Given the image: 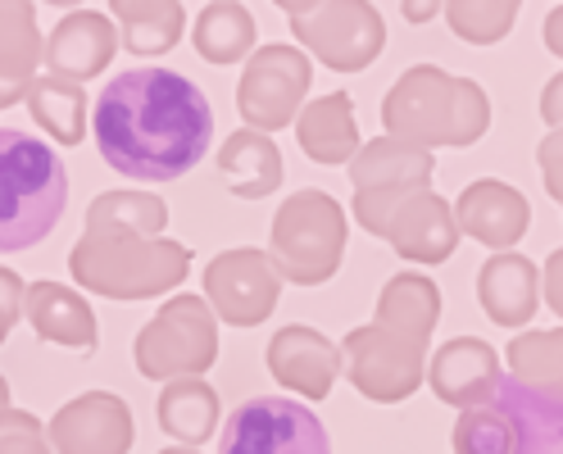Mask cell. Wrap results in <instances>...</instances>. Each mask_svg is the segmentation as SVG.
I'll return each instance as SVG.
<instances>
[{
  "label": "cell",
  "mask_w": 563,
  "mask_h": 454,
  "mask_svg": "<svg viewBox=\"0 0 563 454\" xmlns=\"http://www.w3.org/2000/svg\"><path fill=\"white\" fill-rule=\"evenodd\" d=\"M205 291L228 323L255 328L268 319L282 296V273L264 251H223L205 268Z\"/></svg>",
  "instance_id": "cell-13"
},
{
  "label": "cell",
  "mask_w": 563,
  "mask_h": 454,
  "mask_svg": "<svg viewBox=\"0 0 563 454\" xmlns=\"http://www.w3.org/2000/svg\"><path fill=\"white\" fill-rule=\"evenodd\" d=\"M10 413V387H5V377H0V418Z\"/></svg>",
  "instance_id": "cell-40"
},
{
  "label": "cell",
  "mask_w": 563,
  "mask_h": 454,
  "mask_svg": "<svg viewBox=\"0 0 563 454\" xmlns=\"http://www.w3.org/2000/svg\"><path fill=\"white\" fill-rule=\"evenodd\" d=\"M268 373L287 391H300L309 400H323L332 391L336 373H341V351L323 332H313L305 323H291V328H282L268 341Z\"/></svg>",
  "instance_id": "cell-15"
},
{
  "label": "cell",
  "mask_w": 563,
  "mask_h": 454,
  "mask_svg": "<svg viewBox=\"0 0 563 454\" xmlns=\"http://www.w3.org/2000/svg\"><path fill=\"white\" fill-rule=\"evenodd\" d=\"M545 46L563 59V5H559V10H550V19H545Z\"/></svg>",
  "instance_id": "cell-37"
},
{
  "label": "cell",
  "mask_w": 563,
  "mask_h": 454,
  "mask_svg": "<svg viewBox=\"0 0 563 454\" xmlns=\"http://www.w3.org/2000/svg\"><path fill=\"white\" fill-rule=\"evenodd\" d=\"M355 214L373 236H386L405 259L441 264L454 255V209L437 191H355Z\"/></svg>",
  "instance_id": "cell-8"
},
{
  "label": "cell",
  "mask_w": 563,
  "mask_h": 454,
  "mask_svg": "<svg viewBox=\"0 0 563 454\" xmlns=\"http://www.w3.org/2000/svg\"><path fill=\"white\" fill-rule=\"evenodd\" d=\"M191 255L178 241H151L128 228H87L74 251V277L114 300H146L178 287Z\"/></svg>",
  "instance_id": "cell-6"
},
{
  "label": "cell",
  "mask_w": 563,
  "mask_h": 454,
  "mask_svg": "<svg viewBox=\"0 0 563 454\" xmlns=\"http://www.w3.org/2000/svg\"><path fill=\"white\" fill-rule=\"evenodd\" d=\"M214 359H219V328L200 296L168 300L146 323V332L136 336V368L141 377L155 381L200 377Z\"/></svg>",
  "instance_id": "cell-9"
},
{
  "label": "cell",
  "mask_w": 563,
  "mask_h": 454,
  "mask_svg": "<svg viewBox=\"0 0 563 454\" xmlns=\"http://www.w3.org/2000/svg\"><path fill=\"white\" fill-rule=\"evenodd\" d=\"M219 454H332V441L309 405L260 396L228 418Z\"/></svg>",
  "instance_id": "cell-11"
},
{
  "label": "cell",
  "mask_w": 563,
  "mask_h": 454,
  "mask_svg": "<svg viewBox=\"0 0 563 454\" xmlns=\"http://www.w3.org/2000/svg\"><path fill=\"white\" fill-rule=\"evenodd\" d=\"M282 10H287L296 37L336 74H355V68L373 64L377 51L386 46L382 14L364 5V0H332V5H296V0H287Z\"/></svg>",
  "instance_id": "cell-10"
},
{
  "label": "cell",
  "mask_w": 563,
  "mask_h": 454,
  "mask_svg": "<svg viewBox=\"0 0 563 454\" xmlns=\"http://www.w3.org/2000/svg\"><path fill=\"white\" fill-rule=\"evenodd\" d=\"M27 110L59 146H78L87 128V91L68 78H37L27 82Z\"/></svg>",
  "instance_id": "cell-26"
},
{
  "label": "cell",
  "mask_w": 563,
  "mask_h": 454,
  "mask_svg": "<svg viewBox=\"0 0 563 454\" xmlns=\"http://www.w3.org/2000/svg\"><path fill=\"white\" fill-rule=\"evenodd\" d=\"M514 377L541 391H563V328L554 332H527L509 341Z\"/></svg>",
  "instance_id": "cell-28"
},
{
  "label": "cell",
  "mask_w": 563,
  "mask_h": 454,
  "mask_svg": "<svg viewBox=\"0 0 563 454\" xmlns=\"http://www.w3.org/2000/svg\"><path fill=\"white\" fill-rule=\"evenodd\" d=\"M42 42H37V27H32V5H0V78H10V87L27 91V74L37 64Z\"/></svg>",
  "instance_id": "cell-29"
},
{
  "label": "cell",
  "mask_w": 563,
  "mask_h": 454,
  "mask_svg": "<svg viewBox=\"0 0 563 454\" xmlns=\"http://www.w3.org/2000/svg\"><path fill=\"white\" fill-rule=\"evenodd\" d=\"M432 155L405 146L396 136H377L373 146H364L350 164V178H355V191H428L432 182Z\"/></svg>",
  "instance_id": "cell-21"
},
{
  "label": "cell",
  "mask_w": 563,
  "mask_h": 454,
  "mask_svg": "<svg viewBox=\"0 0 563 454\" xmlns=\"http://www.w3.org/2000/svg\"><path fill=\"white\" fill-rule=\"evenodd\" d=\"M23 291H27V287L19 283V277H14L10 268H0V341L10 336V328H14V319H19V309L27 304Z\"/></svg>",
  "instance_id": "cell-33"
},
{
  "label": "cell",
  "mask_w": 563,
  "mask_h": 454,
  "mask_svg": "<svg viewBox=\"0 0 563 454\" xmlns=\"http://www.w3.org/2000/svg\"><path fill=\"white\" fill-rule=\"evenodd\" d=\"M68 204V168L42 136L0 128V255L46 241Z\"/></svg>",
  "instance_id": "cell-4"
},
{
  "label": "cell",
  "mask_w": 563,
  "mask_h": 454,
  "mask_svg": "<svg viewBox=\"0 0 563 454\" xmlns=\"http://www.w3.org/2000/svg\"><path fill=\"white\" fill-rule=\"evenodd\" d=\"M219 173L232 196L264 200L282 187V151L264 132H232L219 146Z\"/></svg>",
  "instance_id": "cell-23"
},
{
  "label": "cell",
  "mask_w": 563,
  "mask_h": 454,
  "mask_svg": "<svg viewBox=\"0 0 563 454\" xmlns=\"http://www.w3.org/2000/svg\"><path fill=\"white\" fill-rule=\"evenodd\" d=\"M454 454H563V391L527 387L514 373L450 432Z\"/></svg>",
  "instance_id": "cell-5"
},
{
  "label": "cell",
  "mask_w": 563,
  "mask_h": 454,
  "mask_svg": "<svg viewBox=\"0 0 563 454\" xmlns=\"http://www.w3.org/2000/svg\"><path fill=\"white\" fill-rule=\"evenodd\" d=\"M559 204H563V200H559Z\"/></svg>",
  "instance_id": "cell-42"
},
{
  "label": "cell",
  "mask_w": 563,
  "mask_h": 454,
  "mask_svg": "<svg viewBox=\"0 0 563 454\" xmlns=\"http://www.w3.org/2000/svg\"><path fill=\"white\" fill-rule=\"evenodd\" d=\"M541 119L559 132L563 128V74H554L550 82H545V91H541Z\"/></svg>",
  "instance_id": "cell-36"
},
{
  "label": "cell",
  "mask_w": 563,
  "mask_h": 454,
  "mask_svg": "<svg viewBox=\"0 0 563 454\" xmlns=\"http://www.w3.org/2000/svg\"><path fill=\"white\" fill-rule=\"evenodd\" d=\"M155 418H159V428L168 436H178L183 445H200L219 428V391L200 377L168 381L159 405H155Z\"/></svg>",
  "instance_id": "cell-24"
},
{
  "label": "cell",
  "mask_w": 563,
  "mask_h": 454,
  "mask_svg": "<svg viewBox=\"0 0 563 454\" xmlns=\"http://www.w3.org/2000/svg\"><path fill=\"white\" fill-rule=\"evenodd\" d=\"M345 255V214L323 191H296L273 219V264L300 287H319Z\"/></svg>",
  "instance_id": "cell-7"
},
{
  "label": "cell",
  "mask_w": 563,
  "mask_h": 454,
  "mask_svg": "<svg viewBox=\"0 0 563 454\" xmlns=\"http://www.w3.org/2000/svg\"><path fill=\"white\" fill-rule=\"evenodd\" d=\"M114 46H119V32H114V23L104 19V14H91V10L68 14L55 27V37L46 42L51 78L82 82V78L100 74V68L114 59Z\"/></svg>",
  "instance_id": "cell-19"
},
{
  "label": "cell",
  "mask_w": 563,
  "mask_h": 454,
  "mask_svg": "<svg viewBox=\"0 0 563 454\" xmlns=\"http://www.w3.org/2000/svg\"><path fill=\"white\" fill-rule=\"evenodd\" d=\"M313 68L296 46H268L251 59L236 91L241 119L251 123L255 132H277L300 119V100L309 91Z\"/></svg>",
  "instance_id": "cell-12"
},
{
  "label": "cell",
  "mask_w": 563,
  "mask_h": 454,
  "mask_svg": "<svg viewBox=\"0 0 563 454\" xmlns=\"http://www.w3.org/2000/svg\"><path fill=\"white\" fill-rule=\"evenodd\" d=\"M100 159L132 182H173L214 142V110L173 68H128L96 100Z\"/></svg>",
  "instance_id": "cell-1"
},
{
  "label": "cell",
  "mask_w": 563,
  "mask_h": 454,
  "mask_svg": "<svg viewBox=\"0 0 563 454\" xmlns=\"http://www.w3.org/2000/svg\"><path fill=\"white\" fill-rule=\"evenodd\" d=\"M541 291H545V304L563 319V251H554L545 259V273H541Z\"/></svg>",
  "instance_id": "cell-35"
},
{
  "label": "cell",
  "mask_w": 563,
  "mask_h": 454,
  "mask_svg": "<svg viewBox=\"0 0 563 454\" xmlns=\"http://www.w3.org/2000/svg\"><path fill=\"white\" fill-rule=\"evenodd\" d=\"M477 300L500 328H527L541 309V273L527 255H490L477 273Z\"/></svg>",
  "instance_id": "cell-17"
},
{
  "label": "cell",
  "mask_w": 563,
  "mask_h": 454,
  "mask_svg": "<svg viewBox=\"0 0 563 454\" xmlns=\"http://www.w3.org/2000/svg\"><path fill=\"white\" fill-rule=\"evenodd\" d=\"M500 377H505L500 355L477 336H460V341L441 345L437 359H432V391L445 405H460V409L482 405L490 391H496Z\"/></svg>",
  "instance_id": "cell-18"
},
{
  "label": "cell",
  "mask_w": 563,
  "mask_h": 454,
  "mask_svg": "<svg viewBox=\"0 0 563 454\" xmlns=\"http://www.w3.org/2000/svg\"><path fill=\"white\" fill-rule=\"evenodd\" d=\"M437 14V5H413V0H409V5H405V19H413V23H422V19H432Z\"/></svg>",
  "instance_id": "cell-38"
},
{
  "label": "cell",
  "mask_w": 563,
  "mask_h": 454,
  "mask_svg": "<svg viewBox=\"0 0 563 454\" xmlns=\"http://www.w3.org/2000/svg\"><path fill=\"white\" fill-rule=\"evenodd\" d=\"M46 441L51 436L42 432V423L32 413L10 409L5 418H0V454H51Z\"/></svg>",
  "instance_id": "cell-32"
},
{
  "label": "cell",
  "mask_w": 563,
  "mask_h": 454,
  "mask_svg": "<svg viewBox=\"0 0 563 454\" xmlns=\"http://www.w3.org/2000/svg\"><path fill=\"white\" fill-rule=\"evenodd\" d=\"M23 309L42 341L74 345V351H96V313L78 291H68L59 283H37V287H27Z\"/></svg>",
  "instance_id": "cell-22"
},
{
  "label": "cell",
  "mask_w": 563,
  "mask_h": 454,
  "mask_svg": "<svg viewBox=\"0 0 563 454\" xmlns=\"http://www.w3.org/2000/svg\"><path fill=\"white\" fill-rule=\"evenodd\" d=\"M386 132L405 146H454L464 151L490 128V100L477 82L450 78L432 64H418L396 82V91L382 104Z\"/></svg>",
  "instance_id": "cell-3"
},
{
  "label": "cell",
  "mask_w": 563,
  "mask_h": 454,
  "mask_svg": "<svg viewBox=\"0 0 563 454\" xmlns=\"http://www.w3.org/2000/svg\"><path fill=\"white\" fill-rule=\"evenodd\" d=\"M437 313H441L437 283L418 273L391 277L377 300V323L345 336L341 355H345L350 381L377 405L405 400L422 377V355H428Z\"/></svg>",
  "instance_id": "cell-2"
},
{
  "label": "cell",
  "mask_w": 563,
  "mask_h": 454,
  "mask_svg": "<svg viewBox=\"0 0 563 454\" xmlns=\"http://www.w3.org/2000/svg\"><path fill=\"white\" fill-rule=\"evenodd\" d=\"M87 219H91L87 228H128V232L146 236V232L164 228L168 209H164V200H155V196L132 191V196H100V200L91 204Z\"/></svg>",
  "instance_id": "cell-31"
},
{
  "label": "cell",
  "mask_w": 563,
  "mask_h": 454,
  "mask_svg": "<svg viewBox=\"0 0 563 454\" xmlns=\"http://www.w3.org/2000/svg\"><path fill=\"white\" fill-rule=\"evenodd\" d=\"M541 173H545V191L563 200V128L541 142Z\"/></svg>",
  "instance_id": "cell-34"
},
{
  "label": "cell",
  "mask_w": 563,
  "mask_h": 454,
  "mask_svg": "<svg viewBox=\"0 0 563 454\" xmlns=\"http://www.w3.org/2000/svg\"><path fill=\"white\" fill-rule=\"evenodd\" d=\"M196 55H205L209 64H232L255 46V19L236 0H214L205 5L196 19Z\"/></svg>",
  "instance_id": "cell-27"
},
{
  "label": "cell",
  "mask_w": 563,
  "mask_h": 454,
  "mask_svg": "<svg viewBox=\"0 0 563 454\" xmlns=\"http://www.w3.org/2000/svg\"><path fill=\"white\" fill-rule=\"evenodd\" d=\"M19 96H27V91H19V87H10V82H0V110H5V104H14Z\"/></svg>",
  "instance_id": "cell-39"
},
{
  "label": "cell",
  "mask_w": 563,
  "mask_h": 454,
  "mask_svg": "<svg viewBox=\"0 0 563 454\" xmlns=\"http://www.w3.org/2000/svg\"><path fill=\"white\" fill-rule=\"evenodd\" d=\"M296 136L300 151L319 164H355L360 155V128H355V100L345 91H332L323 100H313L309 110H300L296 119Z\"/></svg>",
  "instance_id": "cell-20"
},
{
  "label": "cell",
  "mask_w": 563,
  "mask_h": 454,
  "mask_svg": "<svg viewBox=\"0 0 563 454\" xmlns=\"http://www.w3.org/2000/svg\"><path fill=\"white\" fill-rule=\"evenodd\" d=\"M110 10L123 23V46L132 55H164L183 37L178 0H114Z\"/></svg>",
  "instance_id": "cell-25"
},
{
  "label": "cell",
  "mask_w": 563,
  "mask_h": 454,
  "mask_svg": "<svg viewBox=\"0 0 563 454\" xmlns=\"http://www.w3.org/2000/svg\"><path fill=\"white\" fill-rule=\"evenodd\" d=\"M454 228L505 255V251H514V241L532 228V204H527V196H518L509 182L482 178L460 196V204H454Z\"/></svg>",
  "instance_id": "cell-16"
},
{
  "label": "cell",
  "mask_w": 563,
  "mask_h": 454,
  "mask_svg": "<svg viewBox=\"0 0 563 454\" xmlns=\"http://www.w3.org/2000/svg\"><path fill=\"white\" fill-rule=\"evenodd\" d=\"M450 27L473 46H496L518 19V0H454L445 5Z\"/></svg>",
  "instance_id": "cell-30"
},
{
  "label": "cell",
  "mask_w": 563,
  "mask_h": 454,
  "mask_svg": "<svg viewBox=\"0 0 563 454\" xmlns=\"http://www.w3.org/2000/svg\"><path fill=\"white\" fill-rule=\"evenodd\" d=\"M132 413L110 391H87L64 405L51 423V441L59 454H128L132 450Z\"/></svg>",
  "instance_id": "cell-14"
},
{
  "label": "cell",
  "mask_w": 563,
  "mask_h": 454,
  "mask_svg": "<svg viewBox=\"0 0 563 454\" xmlns=\"http://www.w3.org/2000/svg\"><path fill=\"white\" fill-rule=\"evenodd\" d=\"M159 454H200V450H191V445H178V450H159Z\"/></svg>",
  "instance_id": "cell-41"
}]
</instances>
